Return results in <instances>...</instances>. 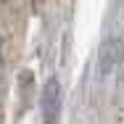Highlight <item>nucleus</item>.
Listing matches in <instances>:
<instances>
[{
    "label": "nucleus",
    "instance_id": "f03ea898",
    "mask_svg": "<svg viewBox=\"0 0 124 124\" xmlns=\"http://www.w3.org/2000/svg\"><path fill=\"white\" fill-rule=\"evenodd\" d=\"M0 48H3V40H0Z\"/></svg>",
    "mask_w": 124,
    "mask_h": 124
},
{
    "label": "nucleus",
    "instance_id": "f257e3e1",
    "mask_svg": "<svg viewBox=\"0 0 124 124\" xmlns=\"http://www.w3.org/2000/svg\"><path fill=\"white\" fill-rule=\"evenodd\" d=\"M61 122V85L58 79H48L42 90V124Z\"/></svg>",
    "mask_w": 124,
    "mask_h": 124
}]
</instances>
